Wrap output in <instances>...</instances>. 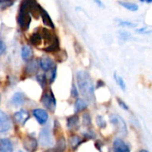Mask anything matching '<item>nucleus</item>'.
Instances as JSON below:
<instances>
[{
    "label": "nucleus",
    "mask_w": 152,
    "mask_h": 152,
    "mask_svg": "<svg viewBox=\"0 0 152 152\" xmlns=\"http://www.w3.org/2000/svg\"><path fill=\"white\" fill-rule=\"evenodd\" d=\"M105 85V83H103V81H101V80H99L98 81V83H97V88H100L101 86H104Z\"/></svg>",
    "instance_id": "nucleus-36"
},
{
    "label": "nucleus",
    "mask_w": 152,
    "mask_h": 152,
    "mask_svg": "<svg viewBox=\"0 0 152 152\" xmlns=\"http://www.w3.org/2000/svg\"><path fill=\"white\" fill-rule=\"evenodd\" d=\"M0 152H14V146L11 140L7 138L0 139Z\"/></svg>",
    "instance_id": "nucleus-13"
},
{
    "label": "nucleus",
    "mask_w": 152,
    "mask_h": 152,
    "mask_svg": "<svg viewBox=\"0 0 152 152\" xmlns=\"http://www.w3.org/2000/svg\"><path fill=\"white\" fill-rule=\"evenodd\" d=\"M114 77H115V80L116 83L118 84V86H119V87H120V88L124 91H125V89H126V85H125V83H124V79L121 77V76H118V75L116 74V72H115Z\"/></svg>",
    "instance_id": "nucleus-25"
},
{
    "label": "nucleus",
    "mask_w": 152,
    "mask_h": 152,
    "mask_svg": "<svg viewBox=\"0 0 152 152\" xmlns=\"http://www.w3.org/2000/svg\"><path fill=\"white\" fill-rule=\"evenodd\" d=\"M24 100H25V98H24V95H23L22 93L20 92H16L13 95L12 97V104L15 107H20L22 106L23 103H24Z\"/></svg>",
    "instance_id": "nucleus-17"
},
{
    "label": "nucleus",
    "mask_w": 152,
    "mask_h": 152,
    "mask_svg": "<svg viewBox=\"0 0 152 152\" xmlns=\"http://www.w3.org/2000/svg\"><path fill=\"white\" fill-rule=\"evenodd\" d=\"M15 120L20 124H24L30 118V114L26 111V110H20L16 113H15L14 115Z\"/></svg>",
    "instance_id": "nucleus-14"
},
{
    "label": "nucleus",
    "mask_w": 152,
    "mask_h": 152,
    "mask_svg": "<svg viewBox=\"0 0 152 152\" xmlns=\"http://www.w3.org/2000/svg\"><path fill=\"white\" fill-rule=\"evenodd\" d=\"M17 22L23 31H27L31 22V15L25 8L22 7H20L19 15L17 16Z\"/></svg>",
    "instance_id": "nucleus-3"
},
{
    "label": "nucleus",
    "mask_w": 152,
    "mask_h": 152,
    "mask_svg": "<svg viewBox=\"0 0 152 152\" xmlns=\"http://www.w3.org/2000/svg\"><path fill=\"white\" fill-rule=\"evenodd\" d=\"M7 50V46L6 44L2 41V40H0V56H2Z\"/></svg>",
    "instance_id": "nucleus-34"
},
{
    "label": "nucleus",
    "mask_w": 152,
    "mask_h": 152,
    "mask_svg": "<svg viewBox=\"0 0 152 152\" xmlns=\"http://www.w3.org/2000/svg\"><path fill=\"white\" fill-rule=\"evenodd\" d=\"M118 36H119V39L121 40H124V41L128 40L131 38V34L128 31H119L118 32Z\"/></svg>",
    "instance_id": "nucleus-29"
},
{
    "label": "nucleus",
    "mask_w": 152,
    "mask_h": 152,
    "mask_svg": "<svg viewBox=\"0 0 152 152\" xmlns=\"http://www.w3.org/2000/svg\"><path fill=\"white\" fill-rule=\"evenodd\" d=\"M56 66H55V67L51 70V73H50L49 79H48L49 83H54V81L56 80Z\"/></svg>",
    "instance_id": "nucleus-31"
},
{
    "label": "nucleus",
    "mask_w": 152,
    "mask_h": 152,
    "mask_svg": "<svg viewBox=\"0 0 152 152\" xmlns=\"http://www.w3.org/2000/svg\"><path fill=\"white\" fill-rule=\"evenodd\" d=\"M70 144H71V147L72 149H76L77 148L84 140H82L81 138L77 135H72L70 137Z\"/></svg>",
    "instance_id": "nucleus-20"
},
{
    "label": "nucleus",
    "mask_w": 152,
    "mask_h": 152,
    "mask_svg": "<svg viewBox=\"0 0 152 152\" xmlns=\"http://www.w3.org/2000/svg\"><path fill=\"white\" fill-rule=\"evenodd\" d=\"M0 101H1V97H0Z\"/></svg>",
    "instance_id": "nucleus-40"
},
{
    "label": "nucleus",
    "mask_w": 152,
    "mask_h": 152,
    "mask_svg": "<svg viewBox=\"0 0 152 152\" xmlns=\"http://www.w3.org/2000/svg\"><path fill=\"white\" fill-rule=\"evenodd\" d=\"M39 67V62L38 60H35V59H31L29 61V63L26 64L24 72L28 75L34 74L38 72Z\"/></svg>",
    "instance_id": "nucleus-11"
},
{
    "label": "nucleus",
    "mask_w": 152,
    "mask_h": 152,
    "mask_svg": "<svg viewBox=\"0 0 152 152\" xmlns=\"http://www.w3.org/2000/svg\"><path fill=\"white\" fill-rule=\"evenodd\" d=\"M12 127V123L8 115L2 110H0V133L7 132Z\"/></svg>",
    "instance_id": "nucleus-5"
},
{
    "label": "nucleus",
    "mask_w": 152,
    "mask_h": 152,
    "mask_svg": "<svg viewBox=\"0 0 152 152\" xmlns=\"http://www.w3.org/2000/svg\"><path fill=\"white\" fill-rule=\"evenodd\" d=\"M23 148L27 152H36L38 148V141L31 136H27L23 139Z\"/></svg>",
    "instance_id": "nucleus-8"
},
{
    "label": "nucleus",
    "mask_w": 152,
    "mask_h": 152,
    "mask_svg": "<svg viewBox=\"0 0 152 152\" xmlns=\"http://www.w3.org/2000/svg\"><path fill=\"white\" fill-rule=\"evenodd\" d=\"M30 42L34 45V46H39L41 44L42 42V37L40 35L39 32H33L31 35V38H30Z\"/></svg>",
    "instance_id": "nucleus-22"
},
{
    "label": "nucleus",
    "mask_w": 152,
    "mask_h": 152,
    "mask_svg": "<svg viewBox=\"0 0 152 152\" xmlns=\"http://www.w3.org/2000/svg\"><path fill=\"white\" fill-rule=\"evenodd\" d=\"M41 103L49 111H51V112L55 111L56 107V100L52 91H47L43 94L42 99H41Z\"/></svg>",
    "instance_id": "nucleus-4"
},
{
    "label": "nucleus",
    "mask_w": 152,
    "mask_h": 152,
    "mask_svg": "<svg viewBox=\"0 0 152 152\" xmlns=\"http://www.w3.org/2000/svg\"><path fill=\"white\" fill-rule=\"evenodd\" d=\"M94 1V3L98 6V7H101V8H105V5H104V3L101 1V0H93Z\"/></svg>",
    "instance_id": "nucleus-35"
},
{
    "label": "nucleus",
    "mask_w": 152,
    "mask_h": 152,
    "mask_svg": "<svg viewBox=\"0 0 152 152\" xmlns=\"http://www.w3.org/2000/svg\"><path fill=\"white\" fill-rule=\"evenodd\" d=\"M110 121L111 123L117 128V130L122 133V134H125L127 132V128H126V124L124 121V119L116 115H113L110 116Z\"/></svg>",
    "instance_id": "nucleus-7"
},
{
    "label": "nucleus",
    "mask_w": 152,
    "mask_h": 152,
    "mask_svg": "<svg viewBox=\"0 0 152 152\" xmlns=\"http://www.w3.org/2000/svg\"><path fill=\"white\" fill-rule=\"evenodd\" d=\"M76 80L81 94L87 99H92L94 96V86L90 74L87 72L79 71L76 73Z\"/></svg>",
    "instance_id": "nucleus-1"
},
{
    "label": "nucleus",
    "mask_w": 152,
    "mask_h": 152,
    "mask_svg": "<svg viewBox=\"0 0 152 152\" xmlns=\"http://www.w3.org/2000/svg\"><path fill=\"white\" fill-rule=\"evenodd\" d=\"M114 152H130V148L122 139H115L113 142Z\"/></svg>",
    "instance_id": "nucleus-10"
},
{
    "label": "nucleus",
    "mask_w": 152,
    "mask_h": 152,
    "mask_svg": "<svg viewBox=\"0 0 152 152\" xmlns=\"http://www.w3.org/2000/svg\"><path fill=\"white\" fill-rule=\"evenodd\" d=\"M118 24L121 27H127V28H134V27L137 26L136 23H134L132 22H130V21H120Z\"/></svg>",
    "instance_id": "nucleus-27"
},
{
    "label": "nucleus",
    "mask_w": 152,
    "mask_h": 152,
    "mask_svg": "<svg viewBox=\"0 0 152 152\" xmlns=\"http://www.w3.org/2000/svg\"><path fill=\"white\" fill-rule=\"evenodd\" d=\"M21 7L25 8L31 15L38 19L40 16V13L42 8L37 3L36 0H23Z\"/></svg>",
    "instance_id": "nucleus-2"
},
{
    "label": "nucleus",
    "mask_w": 152,
    "mask_h": 152,
    "mask_svg": "<svg viewBox=\"0 0 152 152\" xmlns=\"http://www.w3.org/2000/svg\"><path fill=\"white\" fill-rule=\"evenodd\" d=\"M96 122H97L98 126H99V128H101V129H103V128H105V127L107 126V123H106L104 117L101 116V115H98V116L96 117Z\"/></svg>",
    "instance_id": "nucleus-28"
},
{
    "label": "nucleus",
    "mask_w": 152,
    "mask_h": 152,
    "mask_svg": "<svg viewBox=\"0 0 152 152\" xmlns=\"http://www.w3.org/2000/svg\"><path fill=\"white\" fill-rule=\"evenodd\" d=\"M37 81H38V83L43 88H45L46 87V84H47V76H46V74H38V76H37Z\"/></svg>",
    "instance_id": "nucleus-26"
},
{
    "label": "nucleus",
    "mask_w": 152,
    "mask_h": 152,
    "mask_svg": "<svg viewBox=\"0 0 152 152\" xmlns=\"http://www.w3.org/2000/svg\"><path fill=\"white\" fill-rule=\"evenodd\" d=\"M40 16H41V18H42V21H43L44 25H46V26H48V27H50V28H52V29L55 28V24H54V23H53L51 17L49 16V15L48 14V12H47L46 10H44V9L41 10Z\"/></svg>",
    "instance_id": "nucleus-16"
},
{
    "label": "nucleus",
    "mask_w": 152,
    "mask_h": 152,
    "mask_svg": "<svg viewBox=\"0 0 152 152\" xmlns=\"http://www.w3.org/2000/svg\"><path fill=\"white\" fill-rule=\"evenodd\" d=\"M15 2V0H0V11H5L11 7Z\"/></svg>",
    "instance_id": "nucleus-23"
},
{
    "label": "nucleus",
    "mask_w": 152,
    "mask_h": 152,
    "mask_svg": "<svg viewBox=\"0 0 152 152\" xmlns=\"http://www.w3.org/2000/svg\"><path fill=\"white\" fill-rule=\"evenodd\" d=\"M44 50L46 52H56V51H58L59 50V40H58V39H56L51 45H49L47 48H45Z\"/></svg>",
    "instance_id": "nucleus-24"
},
{
    "label": "nucleus",
    "mask_w": 152,
    "mask_h": 152,
    "mask_svg": "<svg viewBox=\"0 0 152 152\" xmlns=\"http://www.w3.org/2000/svg\"><path fill=\"white\" fill-rule=\"evenodd\" d=\"M18 152H23V151H22V150H20V151H18Z\"/></svg>",
    "instance_id": "nucleus-39"
},
{
    "label": "nucleus",
    "mask_w": 152,
    "mask_h": 152,
    "mask_svg": "<svg viewBox=\"0 0 152 152\" xmlns=\"http://www.w3.org/2000/svg\"><path fill=\"white\" fill-rule=\"evenodd\" d=\"M116 99H117V103H118V105L120 106L121 108H123L124 110H126V111L129 110V107L126 105V103H125L124 101H123V100H122L121 99H119V98H117Z\"/></svg>",
    "instance_id": "nucleus-32"
},
{
    "label": "nucleus",
    "mask_w": 152,
    "mask_h": 152,
    "mask_svg": "<svg viewBox=\"0 0 152 152\" xmlns=\"http://www.w3.org/2000/svg\"><path fill=\"white\" fill-rule=\"evenodd\" d=\"M139 152H148V151H147V150H145V149H141V150H140Z\"/></svg>",
    "instance_id": "nucleus-38"
},
{
    "label": "nucleus",
    "mask_w": 152,
    "mask_h": 152,
    "mask_svg": "<svg viewBox=\"0 0 152 152\" xmlns=\"http://www.w3.org/2000/svg\"><path fill=\"white\" fill-rule=\"evenodd\" d=\"M88 107V104L87 102L84 100V99H79L76 100L75 102V105H74V110L75 112H82L83 111L84 109H86Z\"/></svg>",
    "instance_id": "nucleus-21"
},
{
    "label": "nucleus",
    "mask_w": 152,
    "mask_h": 152,
    "mask_svg": "<svg viewBox=\"0 0 152 152\" xmlns=\"http://www.w3.org/2000/svg\"><path fill=\"white\" fill-rule=\"evenodd\" d=\"M33 56V51L31 47L23 46L22 48V57L24 61H30Z\"/></svg>",
    "instance_id": "nucleus-18"
},
{
    "label": "nucleus",
    "mask_w": 152,
    "mask_h": 152,
    "mask_svg": "<svg viewBox=\"0 0 152 152\" xmlns=\"http://www.w3.org/2000/svg\"><path fill=\"white\" fill-rule=\"evenodd\" d=\"M39 62V67L45 72L50 71L56 66L54 64L53 60L49 56H43V57H41V59Z\"/></svg>",
    "instance_id": "nucleus-12"
},
{
    "label": "nucleus",
    "mask_w": 152,
    "mask_h": 152,
    "mask_svg": "<svg viewBox=\"0 0 152 152\" xmlns=\"http://www.w3.org/2000/svg\"><path fill=\"white\" fill-rule=\"evenodd\" d=\"M39 142L44 147H50L53 145V140L51 138V133L48 128L41 130L39 133Z\"/></svg>",
    "instance_id": "nucleus-6"
},
{
    "label": "nucleus",
    "mask_w": 152,
    "mask_h": 152,
    "mask_svg": "<svg viewBox=\"0 0 152 152\" xmlns=\"http://www.w3.org/2000/svg\"><path fill=\"white\" fill-rule=\"evenodd\" d=\"M79 122H80V118L77 115H70L69 117H67V127L70 130H75L79 127Z\"/></svg>",
    "instance_id": "nucleus-15"
},
{
    "label": "nucleus",
    "mask_w": 152,
    "mask_h": 152,
    "mask_svg": "<svg viewBox=\"0 0 152 152\" xmlns=\"http://www.w3.org/2000/svg\"><path fill=\"white\" fill-rule=\"evenodd\" d=\"M119 5L123 7H124L125 9L131 11V12H136L139 10V6L135 3H132V2H125V1H120Z\"/></svg>",
    "instance_id": "nucleus-19"
},
{
    "label": "nucleus",
    "mask_w": 152,
    "mask_h": 152,
    "mask_svg": "<svg viewBox=\"0 0 152 152\" xmlns=\"http://www.w3.org/2000/svg\"><path fill=\"white\" fill-rule=\"evenodd\" d=\"M141 3H147V4H151L152 0H140Z\"/></svg>",
    "instance_id": "nucleus-37"
},
{
    "label": "nucleus",
    "mask_w": 152,
    "mask_h": 152,
    "mask_svg": "<svg viewBox=\"0 0 152 152\" xmlns=\"http://www.w3.org/2000/svg\"><path fill=\"white\" fill-rule=\"evenodd\" d=\"M71 93H72V96L73 98H77V97L79 96V91H78L77 88L75 87V85H72V88Z\"/></svg>",
    "instance_id": "nucleus-33"
},
{
    "label": "nucleus",
    "mask_w": 152,
    "mask_h": 152,
    "mask_svg": "<svg viewBox=\"0 0 152 152\" xmlns=\"http://www.w3.org/2000/svg\"><path fill=\"white\" fill-rule=\"evenodd\" d=\"M83 125L86 126V127H89V126L91 125V115L89 114H84L83 115Z\"/></svg>",
    "instance_id": "nucleus-30"
},
{
    "label": "nucleus",
    "mask_w": 152,
    "mask_h": 152,
    "mask_svg": "<svg viewBox=\"0 0 152 152\" xmlns=\"http://www.w3.org/2000/svg\"><path fill=\"white\" fill-rule=\"evenodd\" d=\"M33 116L36 118L38 123L39 124H44L47 123L48 119V114L46 110L41 109V108H36L32 111Z\"/></svg>",
    "instance_id": "nucleus-9"
}]
</instances>
